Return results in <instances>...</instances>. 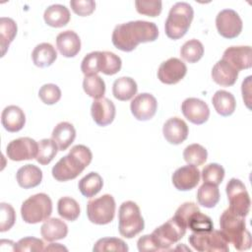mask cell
Listing matches in <instances>:
<instances>
[{
	"instance_id": "cell-1",
	"label": "cell",
	"mask_w": 252,
	"mask_h": 252,
	"mask_svg": "<svg viewBox=\"0 0 252 252\" xmlns=\"http://www.w3.org/2000/svg\"><path fill=\"white\" fill-rule=\"evenodd\" d=\"M158 35V29L155 23L147 21H131L117 25L112 32L113 45L122 51L130 52L139 43L155 41Z\"/></svg>"
},
{
	"instance_id": "cell-2",
	"label": "cell",
	"mask_w": 252,
	"mask_h": 252,
	"mask_svg": "<svg viewBox=\"0 0 252 252\" xmlns=\"http://www.w3.org/2000/svg\"><path fill=\"white\" fill-rule=\"evenodd\" d=\"M92 158L93 154L88 147L76 145L52 167V176L57 181L75 179L91 163Z\"/></svg>"
},
{
	"instance_id": "cell-3",
	"label": "cell",
	"mask_w": 252,
	"mask_h": 252,
	"mask_svg": "<svg viewBox=\"0 0 252 252\" xmlns=\"http://www.w3.org/2000/svg\"><path fill=\"white\" fill-rule=\"evenodd\" d=\"M220 226L227 242L233 244L236 250L243 251L251 247V234L246 229L243 217L238 216L228 208L223 211L220 218Z\"/></svg>"
},
{
	"instance_id": "cell-4",
	"label": "cell",
	"mask_w": 252,
	"mask_h": 252,
	"mask_svg": "<svg viewBox=\"0 0 252 252\" xmlns=\"http://www.w3.org/2000/svg\"><path fill=\"white\" fill-rule=\"evenodd\" d=\"M194 17V11L190 4L177 2L169 10L164 24V31L167 37L179 39L185 35L190 28Z\"/></svg>"
},
{
	"instance_id": "cell-5",
	"label": "cell",
	"mask_w": 252,
	"mask_h": 252,
	"mask_svg": "<svg viewBox=\"0 0 252 252\" xmlns=\"http://www.w3.org/2000/svg\"><path fill=\"white\" fill-rule=\"evenodd\" d=\"M145 227L139 206L133 201L123 202L118 212V230L126 238H133Z\"/></svg>"
},
{
	"instance_id": "cell-6",
	"label": "cell",
	"mask_w": 252,
	"mask_h": 252,
	"mask_svg": "<svg viewBox=\"0 0 252 252\" xmlns=\"http://www.w3.org/2000/svg\"><path fill=\"white\" fill-rule=\"evenodd\" d=\"M52 213V201L48 195L38 193L25 200L21 207V216L27 223L46 220Z\"/></svg>"
},
{
	"instance_id": "cell-7",
	"label": "cell",
	"mask_w": 252,
	"mask_h": 252,
	"mask_svg": "<svg viewBox=\"0 0 252 252\" xmlns=\"http://www.w3.org/2000/svg\"><path fill=\"white\" fill-rule=\"evenodd\" d=\"M186 226L176 218L172 217L166 222L157 227L152 232V237L156 243L158 251L169 250L186 233Z\"/></svg>"
},
{
	"instance_id": "cell-8",
	"label": "cell",
	"mask_w": 252,
	"mask_h": 252,
	"mask_svg": "<svg viewBox=\"0 0 252 252\" xmlns=\"http://www.w3.org/2000/svg\"><path fill=\"white\" fill-rule=\"evenodd\" d=\"M188 241L190 245L200 252H228L229 246L226 238L220 230H210L202 232H193Z\"/></svg>"
},
{
	"instance_id": "cell-9",
	"label": "cell",
	"mask_w": 252,
	"mask_h": 252,
	"mask_svg": "<svg viewBox=\"0 0 252 252\" xmlns=\"http://www.w3.org/2000/svg\"><path fill=\"white\" fill-rule=\"evenodd\" d=\"M115 201L109 194L92 199L87 205V216L94 224H107L113 220L115 215Z\"/></svg>"
},
{
	"instance_id": "cell-10",
	"label": "cell",
	"mask_w": 252,
	"mask_h": 252,
	"mask_svg": "<svg viewBox=\"0 0 252 252\" xmlns=\"http://www.w3.org/2000/svg\"><path fill=\"white\" fill-rule=\"evenodd\" d=\"M226 195L229 209L240 217L245 218L250 211V197L245 185L237 178H231L226 184Z\"/></svg>"
},
{
	"instance_id": "cell-11",
	"label": "cell",
	"mask_w": 252,
	"mask_h": 252,
	"mask_svg": "<svg viewBox=\"0 0 252 252\" xmlns=\"http://www.w3.org/2000/svg\"><path fill=\"white\" fill-rule=\"evenodd\" d=\"M38 153V143L32 138L22 137L11 141L6 148L7 157L14 161L35 158Z\"/></svg>"
},
{
	"instance_id": "cell-12",
	"label": "cell",
	"mask_w": 252,
	"mask_h": 252,
	"mask_svg": "<svg viewBox=\"0 0 252 252\" xmlns=\"http://www.w3.org/2000/svg\"><path fill=\"white\" fill-rule=\"evenodd\" d=\"M242 20L232 9H223L216 17V27L219 33L225 38H234L242 31Z\"/></svg>"
},
{
	"instance_id": "cell-13",
	"label": "cell",
	"mask_w": 252,
	"mask_h": 252,
	"mask_svg": "<svg viewBox=\"0 0 252 252\" xmlns=\"http://www.w3.org/2000/svg\"><path fill=\"white\" fill-rule=\"evenodd\" d=\"M187 73V67L180 59L172 57L163 61L158 70V80L166 85H173L181 81Z\"/></svg>"
},
{
	"instance_id": "cell-14",
	"label": "cell",
	"mask_w": 252,
	"mask_h": 252,
	"mask_svg": "<svg viewBox=\"0 0 252 252\" xmlns=\"http://www.w3.org/2000/svg\"><path fill=\"white\" fill-rule=\"evenodd\" d=\"M158 102L156 97L148 93L136 95L130 104L133 116L141 121L150 120L157 112Z\"/></svg>"
},
{
	"instance_id": "cell-15",
	"label": "cell",
	"mask_w": 252,
	"mask_h": 252,
	"mask_svg": "<svg viewBox=\"0 0 252 252\" xmlns=\"http://www.w3.org/2000/svg\"><path fill=\"white\" fill-rule=\"evenodd\" d=\"M181 111L187 120L197 125L205 123L210 116L208 104L197 97H188L184 99L181 104Z\"/></svg>"
},
{
	"instance_id": "cell-16",
	"label": "cell",
	"mask_w": 252,
	"mask_h": 252,
	"mask_svg": "<svg viewBox=\"0 0 252 252\" xmlns=\"http://www.w3.org/2000/svg\"><path fill=\"white\" fill-rule=\"evenodd\" d=\"M201 178V172L197 166L188 164L177 168L171 177L172 183L177 190L188 191L195 188Z\"/></svg>"
},
{
	"instance_id": "cell-17",
	"label": "cell",
	"mask_w": 252,
	"mask_h": 252,
	"mask_svg": "<svg viewBox=\"0 0 252 252\" xmlns=\"http://www.w3.org/2000/svg\"><path fill=\"white\" fill-rule=\"evenodd\" d=\"M224 61L229 63L238 72L252 66V53L250 46H230L222 54Z\"/></svg>"
},
{
	"instance_id": "cell-18",
	"label": "cell",
	"mask_w": 252,
	"mask_h": 252,
	"mask_svg": "<svg viewBox=\"0 0 252 252\" xmlns=\"http://www.w3.org/2000/svg\"><path fill=\"white\" fill-rule=\"evenodd\" d=\"M115 105L106 97L94 99L91 106V113L94 121L98 126L109 125L115 117Z\"/></svg>"
},
{
	"instance_id": "cell-19",
	"label": "cell",
	"mask_w": 252,
	"mask_h": 252,
	"mask_svg": "<svg viewBox=\"0 0 252 252\" xmlns=\"http://www.w3.org/2000/svg\"><path fill=\"white\" fill-rule=\"evenodd\" d=\"M188 126L184 120L178 117H172L165 121L162 127V133L165 140L173 145H179L188 137Z\"/></svg>"
},
{
	"instance_id": "cell-20",
	"label": "cell",
	"mask_w": 252,
	"mask_h": 252,
	"mask_svg": "<svg viewBox=\"0 0 252 252\" xmlns=\"http://www.w3.org/2000/svg\"><path fill=\"white\" fill-rule=\"evenodd\" d=\"M56 46L64 57H74L81 49V39L74 31H64L56 36Z\"/></svg>"
},
{
	"instance_id": "cell-21",
	"label": "cell",
	"mask_w": 252,
	"mask_h": 252,
	"mask_svg": "<svg viewBox=\"0 0 252 252\" xmlns=\"http://www.w3.org/2000/svg\"><path fill=\"white\" fill-rule=\"evenodd\" d=\"M212 78L215 83L222 87H230L235 84L238 71L223 59L219 60L212 69Z\"/></svg>"
},
{
	"instance_id": "cell-22",
	"label": "cell",
	"mask_w": 252,
	"mask_h": 252,
	"mask_svg": "<svg viewBox=\"0 0 252 252\" xmlns=\"http://www.w3.org/2000/svg\"><path fill=\"white\" fill-rule=\"evenodd\" d=\"M1 123L8 132H18L25 126L26 115L19 106L8 105L2 111Z\"/></svg>"
},
{
	"instance_id": "cell-23",
	"label": "cell",
	"mask_w": 252,
	"mask_h": 252,
	"mask_svg": "<svg viewBox=\"0 0 252 252\" xmlns=\"http://www.w3.org/2000/svg\"><path fill=\"white\" fill-rule=\"evenodd\" d=\"M40 233L44 240L52 242L65 238L68 233V226L60 219L51 218L44 220L40 227Z\"/></svg>"
},
{
	"instance_id": "cell-24",
	"label": "cell",
	"mask_w": 252,
	"mask_h": 252,
	"mask_svg": "<svg viewBox=\"0 0 252 252\" xmlns=\"http://www.w3.org/2000/svg\"><path fill=\"white\" fill-rule=\"evenodd\" d=\"M16 178L18 184L24 189L36 187L42 180V171L34 164H26L17 171Z\"/></svg>"
},
{
	"instance_id": "cell-25",
	"label": "cell",
	"mask_w": 252,
	"mask_h": 252,
	"mask_svg": "<svg viewBox=\"0 0 252 252\" xmlns=\"http://www.w3.org/2000/svg\"><path fill=\"white\" fill-rule=\"evenodd\" d=\"M70 11L61 4H53L47 7L43 14L44 22L52 28L65 27L70 21Z\"/></svg>"
},
{
	"instance_id": "cell-26",
	"label": "cell",
	"mask_w": 252,
	"mask_h": 252,
	"mask_svg": "<svg viewBox=\"0 0 252 252\" xmlns=\"http://www.w3.org/2000/svg\"><path fill=\"white\" fill-rule=\"evenodd\" d=\"M76 130L69 122L58 123L51 134V139L56 143L59 151H65L75 140Z\"/></svg>"
},
{
	"instance_id": "cell-27",
	"label": "cell",
	"mask_w": 252,
	"mask_h": 252,
	"mask_svg": "<svg viewBox=\"0 0 252 252\" xmlns=\"http://www.w3.org/2000/svg\"><path fill=\"white\" fill-rule=\"evenodd\" d=\"M138 87L134 79L130 77H120L112 85V94L114 97L121 101H126L134 97Z\"/></svg>"
},
{
	"instance_id": "cell-28",
	"label": "cell",
	"mask_w": 252,
	"mask_h": 252,
	"mask_svg": "<svg viewBox=\"0 0 252 252\" xmlns=\"http://www.w3.org/2000/svg\"><path fill=\"white\" fill-rule=\"evenodd\" d=\"M212 103L216 111L221 116L231 115L236 107V101L233 94L223 90L215 93L212 97Z\"/></svg>"
},
{
	"instance_id": "cell-29",
	"label": "cell",
	"mask_w": 252,
	"mask_h": 252,
	"mask_svg": "<svg viewBox=\"0 0 252 252\" xmlns=\"http://www.w3.org/2000/svg\"><path fill=\"white\" fill-rule=\"evenodd\" d=\"M57 58L55 48L48 42L37 44L32 53V59L35 66L44 68L50 66Z\"/></svg>"
},
{
	"instance_id": "cell-30",
	"label": "cell",
	"mask_w": 252,
	"mask_h": 252,
	"mask_svg": "<svg viewBox=\"0 0 252 252\" xmlns=\"http://www.w3.org/2000/svg\"><path fill=\"white\" fill-rule=\"evenodd\" d=\"M103 181L97 172H90L85 175L78 183V187L83 196L87 198L94 197L102 188Z\"/></svg>"
},
{
	"instance_id": "cell-31",
	"label": "cell",
	"mask_w": 252,
	"mask_h": 252,
	"mask_svg": "<svg viewBox=\"0 0 252 252\" xmlns=\"http://www.w3.org/2000/svg\"><path fill=\"white\" fill-rule=\"evenodd\" d=\"M17 24L11 18L2 17L0 19V46L1 56H4L10 43L14 40L17 34Z\"/></svg>"
},
{
	"instance_id": "cell-32",
	"label": "cell",
	"mask_w": 252,
	"mask_h": 252,
	"mask_svg": "<svg viewBox=\"0 0 252 252\" xmlns=\"http://www.w3.org/2000/svg\"><path fill=\"white\" fill-rule=\"evenodd\" d=\"M197 201L199 205L205 208H214L220 201V190L218 186L204 182L198 189Z\"/></svg>"
},
{
	"instance_id": "cell-33",
	"label": "cell",
	"mask_w": 252,
	"mask_h": 252,
	"mask_svg": "<svg viewBox=\"0 0 252 252\" xmlns=\"http://www.w3.org/2000/svg\"><path fill=\"white\" fill-rule=\"evenodd\" d=\"M186 227L193 232L210 231L214 229V223L210 217L202 214L200 209L191 213L186 219Z\"/></svg>"
},
{
	"instance_id": "cell-34",
	"label": "cell",
	"mask_w": 252,
	"mask_h": 252,
	"mask_svg": "<svg viewBox=\"0 0 252 252\" xmlns=\"http://www.w3.org/2000/svg\"><path fill=\"white\" fill-rule=\"evenodd\" d=\"M57 212L66 220L74 221L80 216L79 203L71 197H62L57 203Z\"/></svg>"
},
{
	"instance_id": "cell-35",
	"label": "cell",
	"mask_w": 252,
	"mask_h": 252,
	"mask_svg": "<svg viewBox=\"0 0 252 252\" xmlns=\"http://www.w3.org/2000/svg\"><path fill=\"white\" fill-rule=\"evenodd\" d=\"M83 89L89 96L98 99L103 97L105 94V83L98 75L85 76L83 81Z\"/></svg>"
},
{
	"instance_id": "cell-36",
	"label": "cell",
	"mask_w": 252,
	"mask_h": 252,
	"mask_svg": "<svg viewBox=\"0 0 252 252\" xmlns=\"http://www.w3.org/2000/svg\"><path fill=\"white\" fill-rule=\"evenodd\" d=\"M180 55L185 61L189 63H195L203 57L204 46L202 42L197 39L193 38L187 40L180 48Z\"/></svg>"
},
{
	"instance_id": "cell-37",
	"label": "cell",
	"mask_w": 252,
	"mask_h": 252,
	"mask_svg": "<svg viewBox=\"0 0 252 252\" xmlns=\"http://www.w3.org/2000/svg\"><path fill=\"white\" fill-rule=\"evenodd\" d=\"M183 158L188 164L199 166L207 160L208 153L200 144H191L184 149Z\"/></svg>"
},
{
	"instance_id": "cell-38",
	"label": "cell",
	"mask_w": 252,
	"mask_h": 252,
	"mask_svg": "<svg viewBox=\"0 0 252 252\" xmlns=\"http://www.w3.org/2000/svg\"><path fill=\"white\" fill-rule=\"evenodd\" d=\"M58 151L59 149L52 139H42L38 143V153L35 159L42 165L48 164L55 158Z\"/></svg>"
},
{
	"instance_id": "cell-39",
	"label": "cell",
	"mask_w": 252,
	"mask_h": 252,
	"mask_svg": "<svg viewBox=\"0 0 252 252\" xmlns=\"http://www.w3.org/2000/svg\"><path fill=\"white\" fill-rule=\"evenodd\" d=\"M129 250L127 244L120 238L116 237H103L98 239L94 245V252H105V251H115V252H127Z\"/></svg>"
},
{
	"instance_id": "cell-40",
	"label": "cell",
	"mask_w": 252,
	"mask_h": 252,
	"mask_svg": "<svg viewBox=\"0 0 252 252\" xmlns=\"http://www.w3.org/2000/svg\"><path fill=\"white\" fill-rule=\"evenodd\" d=\"M102 51H93L87 54L81 64V70L85 76L97 75L101 70Z\"/></svg>"
},
{
	"instance_id": "cell-41",
	"label": "cell",
	"mask_w": 252,
	"mask_h": 252,
	"mask_svg": "<svg viewBox=\"0 0 252 252\" xmlns=\"http://www.w3.org/2000/svg\"><path fill=\"white\" fill-rule=\"evenodd\" d=\"M202 179L205 183L220 185L224 178L223 167L216 162L209 163L202 169Z\"/></svg>"
},
{
	"instance_id": "cell-42",
	"label": "cell",
	"mask_w": 252,
	"mask_h": 252,
	"mask_svg": "<svg viewBox=\"0 0 252 252\" xmlns=\"http://www.w3.org/2000/svg\"><path fill=\"white\" fill-rule=\"evenodd\" d=\"M122 61L120 57L110 51H102V60H101V70L105 75H114L120 71Z\"/></svg>"
},
{
	"instance_id": "cell-43",
	"label": "cell",
	"mask_w": 252,
	"mask_h": 252,
	"mask_svg": "<svg viewBox=\"0 0 252 252\" xmlns=\"http://www.w3.org/2000/svg\"><path fill=\"white\" fill-rule=\"evenodd\" d=\"M135 6L139 14L149 17L158 16L162 9V3L158 0H137Z\"/></svg>"
},
{
	"instance_id": "cell-44",
	"label": "cell",
	"mask_w": 252,
	"mask_h": 252,
	"mask_svg": "<svg viewBox=\"0 0 252 252\" xmlns=\"http://www.w3.org/2000/svg\"><path fill=\"white\" fill-rule=\"evenodd\" d=\"M38 96L43 103L51 105L61 98V90L55 84H45L39 89Z\"/></svg>"
},
{
	"instance_id": "cell-45",
	"label": "cell",
	"mask_w": 252,
	"mask_h": 252,
	"mask_svg": "<svg viewBox=\"0 0 252 252\" xmlns=\"http://www.w3.org/2000/svg\"><path fill=\"white\" fill-rule=\"evenodd\" d=\"M16 213L14 208L7 203L0 204V231L9 230L15 223Z\"/></svg>"
},
{
	"instance_id": "cell-46",
	"label": "cell",
	"mask_w": 252,
	"mask_h": 252,
	"mask_svg": "<svg viewBox=\"0 0 252 252\" xmlns=\"http://www.w3.org/2000/svg\"><path fill=\"white\" fill-rule=\"evenodd\" d=\"M44 243L41 239L28 236L20 239L15 246V251L17 252H37L44 250Z\"/></svg>"
},
{
	"instance_id": "cell-47",
	"label": "cell",
	"mask_w": 252,
	"mask_h": 252,
	"mask_svg": "<svg viewBox=\"0 0 252 252\" xmlns=\"http://www.w3.org/2000/svg\"><path fill=\"white\" fill-rule=\"evenodd\" d=\"M70 6L74 13L81 17H86L94 11L95 2L94 0H71Z\"/></svg>"
},
{
	"instance_id": "cell-48",
	"label": "cell",
	"mask_w": 252,
	"mask_h": 252,
	"mask_svg": "<svg viewBox=\"0 0 252 252\" xmlns=\"http://www.w3.org/2000/svg\"><path fill=\"white\" fill-rule=\"evenodd\" d=\"M138 250L140 252H150V251H158L156 243L151 234L143 235L138 239L137 242Z\"/></svg>"
},
{
	"instance_id": "cell-49",
	"label": "cell",
	"mask_w": 252,
	"mask_h": 252,
	"mask_svg": "<svg viewBox=\"0 0 252 252\" xmlns=\"http://www.w3.org/2000/svg\"><path fill=\"white\" fill-rule=\"evenodd\" d=\"M251 76H248L245 81L242 82V96H243V99L245 100V103L247 105V107L250 108V105H249V102H250V86H251Z\"/></svg>"
},
{
	"instance_id": "cell-50",
	"label": "cell",
	"mask_w": 252,
	"mask_h": 252,
	"mask_svg": "<svg viewBox=\"0 0 252 252\" xmlns=\"http://www.w3.org/2000/svg\"><path fill=\"white\" fill-rule=\"evenodd\" d=\"M44 250H65V251H67V248L66 247H64V246H61L59 243H52V244H50L48 247H46Z\"/></svg>"
}]
</instances>
